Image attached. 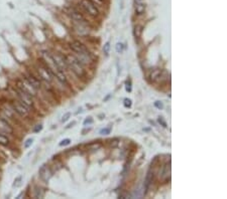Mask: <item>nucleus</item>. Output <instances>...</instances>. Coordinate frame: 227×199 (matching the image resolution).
Here are the masks:
<instances>
[{
	"label": "nucleus",
	"mask_w": 227,
	"mask_h": 199,
	"mask_svg": "<svg viewBox=\"0 0 227 199\" xmlns=\"http://www.w3.org/2000/svg\"><path fill=\"white\" fill-rule=\"evenodd\" d=\"M69 47L72 53L85 65L86 67H90L95 62V54L90 50L89 47L80 40H73L69 43Z\"/></svg>",
	"instance_id": "nucleus-1"
},
{
	"label": "nucleus",
	"mask_w": 227,
	"mask_h": 199,
	"mask_svg": "<svg viewBox=\"0 0 227 199\" xmlns=\"http://www.w3.org/2000/svg\"><path fill=\"white\" fill-rule=\"evenodd\" d=\"M66 60L68 63V69L70 71H72L79 80H86L88 78V71L87 67L83 64L72 52L65 54Z\"/></svg>",
	"instance_id": "nucleus-2"
},
{
	"label": "nucleus",
	"mask_w": 227,
	"mask_h": 199,
	"mask_svg": "<svg viewBox=\"0 0 227 199\" xmlns=\"http://www.w3.org/2000/svg\"><path fill=\"white\" fill-rule=\"evenodd\" d=\"M36 76H39V78L46 85H50L54 80L55 76L53 71H50V69L43 62V60L41 62H39L36 67Z\"/></svg>",
	"instance_id": "nucleus-3"
},
{
	"label": "nucleus",
	"mask_w": 227,
	"mask_h": 199,
	"mask_svg": "<svg viewBox=\"0 0 227 199\" xmlns=\"http://www.w3.org/2000/svg\"><path fill=\"white\" fill-rule=\"evenodd\" d=\"M80 6L86 14L92 18H98L100 16V10L92 0H80Z\"/></svg>",
	"instance_id": "nucleus-4"
},
{
	"label": "nucleus",
	"mask_w": 227,
	"mask_h": 199,
	"mask_svg": "<svg viewBox=\"0 0 227 199\" xmlns=\"http://www.w3.org/2000/svg\"><path fill=\"white\" fill-rule=\"evenodd\" d=\"M16 87H19L20 89H22L23 92H25L26 94H28L29 96H32V98L36 97L37 93H39V89H36L25 78L22 76L21 78H19L16 82Z\"/></svg>",
	"instance_id": "nucleus-5"
},
{
	"label": "nucleus",
	"mask_w": 227,
	"mask_h": 199,
	"mask_svg": "<svg viewBox=\"0 0 227 199\" xmlns=\"http://www.w3.org/2000/svg\"><path fill=\"white\" fill-rule=\"evenodd\" d=\"M170 73L162 69H155L149 75V80L151 83H165L169 80Z\"/></svg>",
	"instance_id": "nucleus-6"
},
{
	"label": "nucleus",
	"mask_w": 227,
	"mask_h": 199,
	"mask_svg": "<svg viewBox=\"0 0 227 199\" xmlns=\"http://www.w3.org/2000/svg\"><path fill=\"white\" fill-rule=\"evenodd\" d=\"M14 91H15V94H16L17 98H18L19 102H21L23 105H25L26 107H28V108L34 109V101L32 99V96L26 94L25 92H23L22 89H20L16 86L14 87Z\"/></svg>",
	"instance_id": "nucleus-7"
},
{
	"label": "nucleus",
	"mask_w": 227,
	"mask_h": 199,
	"mask_svg": "<svg viewBox=\"0 0 227 199\" xmlns=\"http://www.w3.org/2000/svg\"><path fill=\"white\" fill-rule=\"evenodd\" d=\"M11 108L14 111V113H16L19 117L21 118H27L29 117L30 112H32V109L26 107L25 105H23L21 102L19 101H14L11 103Z\"/></svg>",
	"instance_id": "nucleus-8"
},
{
	"label": "nucleus",
	"mask_w": 227,
	"mask_h": 199,
	"mask_svg": "<svg viewBox=\"0 0 227 199\" xmlns=\"http://www.w3.org/2000/svg\"><path fill=\"white\" fill-rule=\"evenodd\" d=\"M67 14L70 16V18L72 19L74 22L76 23H82V24H89L88 20L86 19V17L83 15V13L78 10L75 7H70L67 11Z\"/></svg>",
	"instance_id": "nucleus-9"
},
{
	"label": "nucleus",
	"mask_w": 227,
	"mask_h": 199,
	"mask_svg": "<svg viewBox=\"0 0 227 199\" xmlns=\"http://www.w3.org/2000/svg\"><path fill=\"white\" fill-rule=\"evenodd\" d=\"M52 56H53V60H54L55 63H56V65L59 67V69H62V71H64L65 73L66 71H69L65 54H62L60 52H54V53H52Z\"/></svg>",
	"instance_id": "nucleus-10"
},
{
	"label": "nucleus",
	"mask_w": 227,
	"mask_h": 199,
	"mask_svg": "<svg viewBox=\"0 0 227 199\" xmlns=\"http://www.w3.org/2000/svg\"><path fill=\"white\" fill-rule=\"evenodd\" d=\"M39 176L43 182H48L53 176V172L47 163L43 164L39 169Z\"/></svg>",
	"instance_id": "nucleus-11"
},
{
	"label": "nucleus",
	"mask_w": 227,
	"mask_h": 199,
	"mask_svg": "<svg viewBox=\"0 0 227 199\" xmlns=\"http://www.w3.org/2000/svg\"><path fill=\"white\" fill-rule=\"evenodd\" d=\"M23 76L36 89H41V80L39 78V76L36 75H34V73L32 71H27V73H23Z\"/></svg>",
	"instance_id": "nucleus-12"
},
{
	"label": "nucleus",
	"mask_w": 227,
	"mask_h": 199,
	"mask_svg": "<svg viewBox=\"0 0 227 199\" xmlns=\"http://www.w3.org/2000/svg\"><path fill=\"white\" fill-rule=\"evenodd\" d=\"M0 133L8 135H13L14 133V129L11 124L9 123L8 120H5L4 118H0Z\"/></svg>",
	"instance_id": "nucleus-13"
},
{
	"label": "nucleus",
	"mask_w": 227,
	"mask_h": 199,
	"mask_svg": "<svg viewBox=\"0 0 227 199\" xmlns=\"http://www.w3.org/2000/svg\"><path fill=\"white\" fill-rule=\"evenodd\" d=\"M170 175H171V162L169 161L163 166L162 172L160 174V178H162L163 180H167V179H170Z\"/></svg>",
	"instance_id": "nucleus-14"
},
{
	"label": "nucleus",
	"mask_w": 227,
	"mask_h": 199,
	"mask_svg": "<svg viewBox=\"0 0 227 199\" xmlns=\"http://www.w3.org/2000/svg\"><path fill=\"white\" fill-rule=\"evenodd\" d=\"M153 176H155L153 171L151 169H149L146 174V177H145V181H144V190H145L144 194H146L147 191H149V188L151 186V182H153Z\"/></svg>",
	"instance_id": "nucleus-15"
},
{
	"label": "nucleus",
	"mask_w": 227,
	"mask_h": 199,
	"mask_svg": "<svg viewBox=\"0 0 227 199\" xmlns=\"http://www.w3.org/2000/svg\"><path fill=\"white\" fill-rule=\"evenodd\" d=\"M135 5H134V12H135V15L139 16V15L144 14L145 12V4L144 1H137L134 2Z\"/></svg>",
	"instance_id": "nucleus-16"
},
{
	"label": "nucleus",
	"mask_w": 227,
	"mask_h": 199,
	"mask_svg": "<svg viewBox=\"0 0 227 199\" xmlns=\"http://www.w3.org/2000/svg\"><path fill=\"white\" fill-rule=\"evenodd\" d=\"M142 32H144V26L140 24H136L134 26L133 35H134V38H135L136 41H138L140 39V37H142Z\"/></svg>",
	"instance_id": "nucleus-17"
},
{
	"label": "nucleus",
	"mask_w": 227,
	"mask_h": 199,
	"mask_svg": "<svg viewBox=\"0 0 227 199\" xmlns=\"http://www.w3.org/2000/svg\"><path fill=\"white\" fill-rule=\"evenodd\" d=\"M0 145L4 146V147H7V146L10 145L9 138L6 136L5 134H2V133H0Z\"/></svg>",
	"instance_id": "nucleus-18"
},
{
	"label": "nucleus",
	"mask_w": 227,
	"mask_h": 199,
	"mask_svg": "<svg viewBox=\"0 0 227 199\" xmlns=\"http://www.w3.org/2000/svg\"><path fill=\"white\" fill-rule=\"evenodd\" d=\"M43 195H45V190L41 187H36L34 189V198H43Z\"/></svg>",
	"instance_id": "nucleus-19"
},
{
	"label": "nucleus",
	"mask_w": 227,
	"mask_h": 199,
	"mask_svg": "<svg viewBox=\"0 0 227 199\" xmlns=\"http://www.w3.org/2000/svg\"><path fill=\"white\" fill-rule=\"evenodd\" d=\"M109 50H110V42L107 41V42L104 44V46H103V52H104V54L106 56L109 55Z\"/></svg>",
	"instance_id": "nucleus-20"
},
{
	"label": "nucleus",
	"mask_w": 227,
	"mask_h": 199,
	"mask_svg": "<svg viewBox=\"0 0 227 199\" xmlns=\"http://www.w3.org/2000/svg\"><path fill=\"white\" fill-rule=\"evenodd\" d=\"M115 49H116V51H117L118 53H122L123 50H124V45H123V43L118 42L117 44H116Z\"/></svg>",
	"instance_id": "nucleus-21"
},
{
	"label": "nucleus",
	"mask_w": 227,
	"mask_h": 199,
	"mask_svg": "<svg viewBox=\"0 0 227 199\" xmlns=\"http://www.w3.org/2000/svg\"><path fill=\"white\" fill-rule=\"evenodd\" d=\"M32 142H34V139H32V138H28V139L26 140L25 142H24V148H25V149L29 148L30 146H32Z\"/></svg>",
	"instance_id": "nucleus-22"
},
{
	"label": "nucleus",
	"mask_w": 227,
	"mask_h": 199,
	"mask_svg": "<svg viewBox=\"0 0 227 199\" xmlns=\"http://www.w3.org/2000/svg\"><path fill=\"white\" fill-rule=\"evenodd\" d=\"M70 143H71V140H70V139H64L63 141H61V143L59 144V146H61V147H63V146L70 145Z\"/></svg>",
	"instance_id": "nucleus-23"
},
{
	"label": "nucleus",
	"mask_w": 227,
	"mask_h": 199,
	"mask_svg": "<svg viewBox=\"0 0 227 199\" xmlns=\"http://www.w3.org/2000/svg\"><path fill=\"white\" fill-rule=\"evenodd\" d=\"M43 130V125L41 124H39V125H36V127L34 128V133H39V132H41V131Z\"/></svg>",
	"instance_id": "nucleus-24"
},
{
	"label": "nucleus",
	"mask_w": 227,
	"mask_h": 199,
	"mask_svg": "<svg viewBox=\"0 0 227 199\" xmlns=\"http://www.w3.org/2000/svg\"><path fill=\"white\" fill-rule=\"evenodd\" d=\"M123 105H124L125 108H130L132 103H131V100L130 99H125L124 100V103H123Z\"/></svg>",
	"instance_id": "nucleus-25"
},
{
	"label": "nucleus",
	"mask_w": 227,
	"mask_h": 199,
	"mask_svg": "<svg viewBox=\"0 0 227 199\" xmlns=\"http://www.w3.org/2000/svg\"><path fill=\"white\" fill-rule=\"evenodd\" d=\"M110 132H111V129L105 128V129H102V130L100 131V134L101 135H108V134H110Z\"/></svg>",
	"instance_id": "nucleus-26"
},
{
	"label": "nucleus",
	"mask_w": 227,
	"mask_h": 199,
	"mask_svg": "<svg viewBox=\"0 0 227 199\" xmlns=\"http://www.w3.org/2000/svg\"><path fill=\"white\" fill-rule=\"evenodd\" d=\"M155 107L158 109H160V110H162V109L164 108V104H163L162 102H160V101H156V102H155Z\"/></svg>",
	"instance_id": "nucleus-27"
},
{
	"label": "nucleus",
	"mask_w": 227,
	"mask_h": 199,
	"mask_svg": "<svg viewBox=\"0 0 227 199\" xmlns=\"http://www.w3.org/2000/svg\"><path fill=\"white\" fill-rule=\"evenodd\" d=\"M158 123H160L163 127H164V128H167V123L165 122V120L163 119V117H158Z\"/></svg>",
	"instance_id": "nucleus-28"
},
{
	"label": "nucleus",
	"mask_w": 227,
	"mask_h": 199,
	"mask_svg": "<svg viewBox=\"0 0 227 199\" xmlns=\"http://www.w3.org/2000/svg\"><path fill=\"white\" fill-rule=\"evenodd\" d=\"M92 1H93L94 3L96 4V5H99V6H103V5H104V2H105V0H92Z\"/></svg>",
	"instance_id": "nucleus-29"
},
{
	"label": "nucleus",
	"mask_w": 227,
	"mask_h": 199,
	"mask_svg": "<svg viewBox=\"0 0 227 199\" xmlns=\"http://www.w3.org/2000/svg\"><path fill=\"white\" fill-rule=\"evenodd\" d=\"M70 116H71V113H67V114H65V115L63 116V118H62V122H66V121H68V120H69V118H70Z\"/></svg>",
	"instance_id": "nucleus-30"
},
{
	"label": "nucleus",
	"mask_w": 227,
	"mask_h": 199,
	"mask_svg": "<svg viewBox=\"0 0 227 199\" xmlns=\"http://www.w3.org/2000/svg\"><path fill=\"white\" fill-rule=\"evenodd\" d=\"M20 181H21V176H19V177H17L16 179L14 180V186H19L20 185Z\"/></svg>",
	"instance_id": "nucleus-31"
},
{
	"label": "nucleus",
	"mask_w": 227,
	"mask_h": 199,
	"mask_svg": "<svg viewBox=\"0 0 227 199\" xmlns=\"http://www.w3.org/2000/svg\"><path fill=\"white\" fill-rule=\"evenodd\" d=\"M92 122H93V120H92V118L91 117H89V118H88V119H86L85 120V121H84V125H85V126H86V125H89V124H92Z\"/></svg>",
	"instance_id": "nucleus-32"
},
{
	"label": "nucleus",
	"mask_w": 227,
	"mask_h": 199,
	"mask_svg": "<svg viewBox=\"0 0 227 199\" xmlns=\"http://www.w3.org/2000/svg\"><path fill=\"white\" fill-rule=\"evenodd\" d=\"M126 91L127 92H131V83H130V80H129V82H126Z\"/></svg>",
	"instance_id": "nucleus-33"
},
{
	"label": "nucleus",
	"mask_w": 227,
	"mask_h": 199,
	"mask_svg": "<svg viewBox=\"0 0 227 199\" xmlns=\"http://www.w3.org/2000/svg\"><path fill=\"white\" fill-rule=\"evenodd\" d=\"M75 124H76V122H72V123L71 124H69V125H68V127H67V129H69V128H71V127H73V126H74V125Z\"/></svg>",
	"instance_id": "nucleus-34"
},
{
	"label": "nucleus",
	"mask_w": 227,
	"mask_h": 199,
	"mask_svg": "<svg viewBox=\"0 0 227 199\" xmlns=\"http://www.w3.org/2000/svg\"><path fill=\"white\" fill-rule=\"evenodd\" d=\"M22 196H24V192H21V193L19 194L18 196H17V198H21V197H22Z\"/></svg>",
	"instance_id": "nucleus-35"
}]
</instances>
